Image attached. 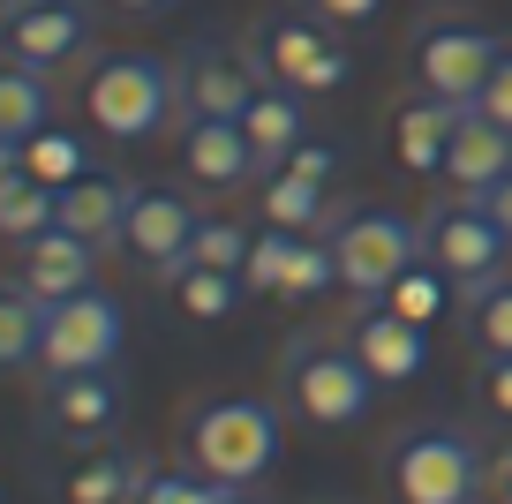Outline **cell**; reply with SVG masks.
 <instances>
[{"label":"cell","mask_w":512,"mask_h":504,"mask_svg":"<svg viewBox=\"0 0 512 504\" xmlns=\"http://www.w3.org/2000/svg\"><path fill=\"white\" fill-rule=\"evenodd\" d=\"M482 211H490V219H497V226L512 234V174H497L490 189H482Z\"/></svg>","instance_id":"obj_38"},{"label":"cell","mask_w":512,"mask_h":504,"mask_svg":"<svg viewBox=\"0 0 512 504\" xmlns=\"http://www.w3.org/2000/svg\"><path fill=\"white\" fill-rule=\"evenodd\" d=\"M16 166H23V143H8V136H0V174H16Z\"/></svg>","instance_id":"obj_42"},{"label":"cell","mask_w":512,"mask_h":504,"mask_svg":"<svg viewBox=\"0 0 512 504\" xmlns=\"http://www.w3.org/2000/svg\"><path fill=\"white\" fill-rule=\"evenodd\" d=\"M482 113H490V121H505L512 128V46L497 53V68H490V83H482V98H475Z\"/></svg>","instance_id":"obj_37"},{"label":"cell","mask_w":512,"mask_h":504,"mask_svg":"<svg viewBox=\"0 0 512 504\" xmlns=\"http://www.w3.org/2000/svg\"><path fill=\"white\" fill-rule=\"evenodd\" d=\"M287 256H294V234H287V226H264V219H256L249 264H241V294H272V301H279V279H287Z\"/></svg>","instance_id":"obj_33"},{"label":"cell","mask_w":512,"mask_h":504,"mask_svg":"<svg viewBox=\"0 0 512 504\" xmlns=\"http://www.w3.org/2000/svg\"><path fill=\"white\" fill-rule=\"evenodd\" d=\"M53 211H61V189L31 181L23 166L0 174V241H8V249H31L38 234H53Z\"/></svg>","instance_id":"obj_26"},{"label":"cell","mask_w":512,"mask_h":504,"mask_svg":"<svg viewBox=\"0 0 512 504\" xmlns=\"http://www.w3.org/2000/svg\"><path fill=\"white\" fill-rule=\"evenodd\" d=\"M264 83H272V76H264V61H256L249 38H196V46L174 53V98H181V113L241 121Z\"/></svg>","instance_id":"obj_9"},{"label":"cell","mask_w":512,"mask_h":504,"mask_svg":"<svg viewBox=\"0 0 512 504\" xmlns=\"http://www.w3.org/2000/svg\"><path fill=\"white\" fill-rule=\"evenodd\" d=\"M256 219L287 226V234H324V219H332V189L309 181V174H294V166H272V174L256 181Z\"/></svg>","instance_id":"obj_22"},{"label":"cell","mask_w":512,"mask_h":504,"mask_svg":"<svg viewBox=\"0 0 512 504\" xmlns=\"http://www.w3.org/2000/svg\"><path fill=\"white\" fill-rule=\"evenodd\" d=\"M249 46H256V61H264V76L302 91V98H324V91H339V83L354 76L347 38L324 16H309V8H272V16L249 31Z\"/></svg>","instance_id":"obj_5"},{"label":"cell","mask_w":512,"mask_h":504,"mask_svg":"<svg viewBox=\"0 0 512 504\" xmlns=\"http://www.w3.org/2000/svg\"><path fill=\"white\" fill-rule=\"evenodd\" d=\"M249 241H256V226H241V219H196L189 264H211V271H234V279H241V264H249Z\"/></svg>","instance_id":"obj_30"},{"label":"cell","mask_w":512,"mask_h":504,"mask_svg":"<svg viewBox=\"0 0 512 504\" xmlns=\"http://www.w3.org/2000/svg\"><path fill=\"white\" fill-rule=\"evenodd\" d=\"M23 174L31 181H46V189H68V181H83V174H98L91 166V143L76 136V128H38L31 143H23Z\"/></svg>","instance_id":"obj_28"},{"label":"cell","mask_w":512,"mask_h":504,"mask_svg":"<svg viewBox=\"0 0 512 504\" xmlns=\"http://www.w3.org/2000/svg\"><path fill=\"white\" fill-rule=\"evenodd\" d=\"M467 339H475L482 354H512V279L467 294Z\"/></svg>","instance_id":"obj_32"},{"label":"cell","mask_w":512,"mask_h":504,"mask_svg":"<svg viewBox=\"0 0 512 504\" xmlns=\"http://www.w3.org/2000/svg\"><path fill=\"white\" fill-rule=\"evenodd\" d=\"M384 482L400 504H482L490 497V459L475 452L467 429L422 422L384 444Z\"/></svg>","instance_id":"obj_3"},{"label":"cell","mask_w":512,"mask_h":504,"mask_svg":"<svg viewBox=\"0 0 512 504\" xmlns=\"http://www.w3.org/2000/svg\"><path fill=\"white\" fill-rule=\"evenodd\" d=\"M144 474H151L144 452H128V444H98V452H83L76 474H61V504H136Z\"/></svg>","instance_id":"obj_21"},{"label":"cell","mask_w":512,"mask_h":504,"mask_svg":"<svg viewBox=\"0 0 512 504\" xmlns=\"http://www.w3.org/2000/svg\"><path fill=\"white\" fill-rule=\"evenodd\" d=\"M279 407L309 429H354L377 407V377L347 354L339 331H294L279 347Z\"/></svg>","instance_id":"obj_1"},{"label":"cell","mask_w":512,"mask_h":504,"mask_svg":"<svg viewBox=\"0 0 512 504\" xmlns=\"http://www.w3.org/2000/svg\"><path fill=\"white\" fill-rule=\"evenodd\" d=\"M91 31H98L91 0H0V53L46 68V76L76 68L91 53Z\"/></svg>","instance_id":"obj_12"},{"label":"cell","mask_w":512,"mask_h":504,"mask_svg":"<svg viewBox=\"0 0 512 504\" xmlns=\"http://www.w3.org/2000/svg\"><path fill=\"white\" fill-rule=\"evenodd\" d=\"M98 8H113V16H159V8H174V0H98Z\"/></svg>","instance_id":"obj_40"},{"label":"cell","mask_w":512,"mask_h":504,"mask_svg":"<svg viewBox=\"0 0 512 504\" xmlns=\"http://www.w3.org/2000/svg\"><path fill=\"white\" fill-rule=\"evenodd\" d=\"M490 497H497V504H512V452H497V459H490Z\"/></svg>","instance_id":"obj_39"},{"label":"cell","mask_w":512,"mask_h":504,"mask_svg":"<svg viewBox=\"0 0 512 504\" xmlns=\"http://www.w3.org/2000/svg\"><path fill=\"white\" fill-rule=\"evenodd\" d=\"M159 286L174 294V309H181V316H196V324H226V316H234L241 301H249L234 271L189 264V256H181V264H166V271H159Z\"/></svg>","instance_id":"obj_24"},{"label":"cell","mask_w":512,"mask_h":504,"mask_svg":"<svg viewBox=\"0 0 512 504\" xmlns=\"http://www.w3.org/2000/svg\"><path fill=\"white\" fill-rule=\"evenodd\" d=\"M309 16H324L332 31H369V23L384 16V0H302Z\"/></svg>","instance_id":"obj_36"},{"label":"cell","mask_w":512,"mask_h":504,"mask_svg":"<svg viewBox=\"0 0 512 504\" xmlns=\"http://www.w3.org/2000/svg\"><path fill=\"white\" fill-rule=\"evenodd\" d=\"M339 286V249L332 234H294V256H287V279H279V301H324Z\"/></svg>","instance_id":"obj_29"},{"label":"cell","mask_w":512,"mask_h":504,"mask_svg":"<svg viewBox=\"0 0 512 504\" xmlns=\"http://www.w3.org/2000/svg\"><path fill=\"white\" fill-rule=\"evenodd\" d=\"M83 113L106 143H151L181 121L174 68L159 53H98L83 76Z\"/></svg>","instance_id":"obj_2"},{"label":"cell","mask_w":512,"mask_h":504,"mask_svg":"<svg viewBox=\"0 0 512 504\" xmlns=\"http://www.w3.org/2000/svg\"><path fill=\"white\" fill-rule=\"evenodd\" d=\"M174 151H181V174H189L196 189H256V181H264L241 121H219V113H181Z\"/></svg>","instance_id":"obj_14"},{"label":"cell","mask_w":512,"mask_h":504,"mask_svg":"<svg viewBox=\"0 0 512 504\" xmlns=\"http://www.w3.org/2000/svg\"><path fill=\"white\" fill-rule=\"evenodd\" d=\"M279 399H249V392H219L189 414V459L219 482H264L279 459Z\"/></svg>","instance_id":"obj_4"},{"label":"cell","mask_w":512,"mask_h":504,"mask_svg":"<svg viewBox=\"0 0 512 504\" xmlns=\"http://www.w3.org/2000/svg\"><path fill=\"white\" fill-rule=\"evenodd\" d=\"M422 256H430L437 271H452V286H460V301L467 294H482V286H497L505 279V264H512V234L482 211V196H437L430 211H422Z\"/></svg>","instance_id":"obj_6"},{"label":"cell","mask_w":512,"mask_h":504,"mask_svg":"<svg viewBox=\"0 0 512 504\" xmlns=\"http://www.w3.org/2000/svg\"><path fill=\"white\" fill-rule=\"evenodd\" d=\"M98 241L68 234V226H53V234H38L31 249H16V279L31 286V294L61 301V294H83V286H98Z\"/></svg>","instance_id":"obj_16"},{"label":"cell","mask_w":512,"mask_h":504,"mask_svg":"<svg viewBox=\"0 0 512 504\" xmlns=\"http://www.w3.org/2000/svg\"><path fill=\"white\" fill-rule=\"evenodd\" d=\"M128 196H136V181H128V174H83V181H68V189H61V211H53V226H68V234L98 241V249H121Z\"/></svg>","instance_id":"obj_18"},{"label":"cell","mask_w":512,"mask_h":504,"mask_svg":"<svg viewBox=\"0 0 512 504\" xmlns=\"http://www.w3.org/2000/svg\"><path fill=\"white\" fill-rule=\"evenodd\" d=\"M407 53H415V83L430 98L475 106L482 83H490V68H497V53H505V38L475 31V23H460V16H430V23H415Z\"/></svg>","instance_id":"obj_10"},{"label":"cell","mask_w":512,"mask_h":504,"mask_svg":"<svg viewBox=\"0 0 512 504\" xmlns=\"http://www.w3.org/2000/svg\"><path fill=\"white\" fill-rule=\"evenodd\" d=\"M497 174H512V128L505 121H490L482 106H467L460 113V128H452V151H445V189H460V196H482Z\"/></svg>","instance_id":"obj_17"},{"label":"cell","mask_w":512,"mask_h":504,"mask_svg":"<svg viewBox=\"0 0 512 504\" xmlns=\"http://www.w3.org/2000/svg\"><path fill=\"white\" fill-rule=\"evenodd\" d=\"M377 301H392V309H400V316H415V324L430 331V324H445V316H452V301H460V286H452V271H437L430 256H415V264H407L400 279L384 286Z\"/></svg>","instance_id":"obj_27"},{"label":"cell","mask_w":512,"mask_h":504,"mask_svg":"<svg viewBox=\"0 0 512 504\" xmlns=\"http://www.w3.org/2000/svg\"><path fill=\"white\" fill-rule=\"evenodd\" d=\"M121 414H128L121 369L46 377V392H38V437L76 444V452H98V444H121Z\"/></svg>","instance_id":"obj_11"},{"label":"cell","mask_w":512,"mask_h":504,"mask_svg":"<svg viewBox=\"0 0 512 504\" xmlns=\"http://www.w3.org/2000/svg\"><path fill=\"white\" fill-rule=\"evenodd\" d=\"M219 504H264V497H256V482H226V497Z\"/></svg>","instance_id":"obj_41"},{"label":"cell","mask_w":512,"mask_h":504,"mask_svg":"<svg viewBox=\"0 0 512 504\" xmlns=\"http://www.w3.org/2000/svg\"><path fill=\"white\" fill-rule=\"evenodd\" d=\"M241 136H249V151H256L264 174L287 166L294 143H309V98L287 91V83H264V91L249 98V113H241Z\"/></svg>","instance_id":"obj_20"},{"label":"cell","mask_w":512,"mask_h":504,"mask_svg":"<svg viewBox=\"0 0 512 504\" xmlns=\"http://www.w3.org/2000/svg\"><path fill=\"white\" fill-rule=\"evenodd\" d=\"M332 249H339V286L347 294H384L422 256V219H407L392 204H347V219L332 226Z\"/></svg>","instance_id":"obj_8"},{"label":"cell","mask_w":512,"mask_h":504,"mask_svg":"<svg viewBox=\"0 0 512 504\" xmlns=\"http://www.w3.org/2000/svg\"><path fill=\"white\" fill-rule=\"evenodd\" d=\"M38 347H46V294H31V286L8 271V279H0V377L38 369Z\"/></svg>","instance_id":"obj_23"},{"label":"cell","mask_w":512,"mask_h":504,"mask_svg":"<svg viewBox=\"0 0 512 504\" xmlns=\"http://www.w3.org/2000/svg\"><path fill=\"white\" fill-rule=\"evenodd\" d=\"M196 219H204V211H196L189 196L159 189V181H136V196H128V226H121V256H128V264H144V271L181 264Z\"/></svg>","instance_id":"obj_15"},{"label":"cell","mask_w":512,"mask_h":504,"mask_svg":"<svg viewBox=\"0 0 512 504\" xmlns=\"http://www.w3.org/2000/svg\"><path fill=\"white\" fill-rule=\"evenodd\" d=\"M467 106H452V98H407L400 113H392V158H400L407 174H445V151H452V128H460Z\"/></svg>","instance_id":"obj_19"},{"label":"cell","mask_w":512,"mask_h":504,"mask_svg":"<svg viewBox=\"0 0 512 504\" xmlns=\"http://www.w3.org/2000/svg\"><path fill=\"white\" fill-rule=\"evenodd\" d=\"M475 399L512 422V354H482L475 362Z\"/></svg>","instance_id":"obj_34"},{"label":"cell","mask_w":512,"mask_h":504,"mask_svg":"<svg viewBox=\"0 0 512 504\" xmlns=\"http://www.w3.org/2000/svg\"><path fill=\"white\" fill-rule=\"evenodd\" d=\"M38 128H53V76L31 61H0V136L31 143Z\"/></svg>","instance_id":"obj_25"},{"label":"cell","mask_w":512,"mask_h":504,"mask_svg":"<svg viewBox=\"0 0 512 504\" xmlns=\"http://www.w3.org/2000/svg\"><path fill=\"white\" fill-rule=\"evenodd\" d=\"M339 339H347V354L377 384H415L422 369H430V331H422L415 316H400L392 301H377V294H354V309L339 316Z\"/></svg>","instance_id":"obj_13"},{"label":"cell","mask_w":512,"mask_h":504,"mask_svg":"<svg viewBox=\"0 0 512 504\" xmlns=\"http://www.w3.org/2000/svg\"><path fill=\"white\" fill-rule=\"evenodd\" d=\"M128 309L106 286L46 301V347H38V377H83V369H121Z\"/></svg>","instance_id":"obj_7"},{"label":"cell","mask_w":512,"mask_h":504,"mask_svg":"<svg viewBox=\"0 0 512 504\" xmlns=\"http://www.w3.org/2000/svg\"><path fill=\"white\" fill-rule=\"evenodd\" d=\"M219 497H226V482L204 474L196 459H189V467H151L144 489H136V504H219Z\"/></svg>","instance_id":"obj_31"},{"label":"cell","mask_w":512,"mask_h":504,"mask_svg":"<svg viewBox=\"0 0 512 504\" xmlns=\"http://www.w3.org/2000/svg\"><path fill=\"white\" fill-rule=\"evenodd\" d=\"M287 166H294V174H309V181H324V189H332L347 158H339V143H332V136H309V143H294V151H287Z\"/></svg>","instance_id":"obj_35"}]
</instances>
